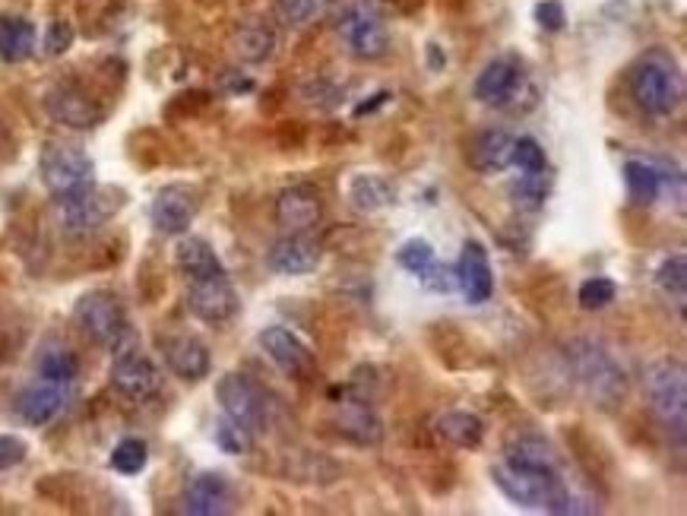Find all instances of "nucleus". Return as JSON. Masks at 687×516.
I'll return each instance as SVG.
<instances>
[{
    "mask_svg": "<svg viewBox=\"0 0 687 516\" xmlns=\"http://www.w3.org/2000/svg\"><path fill=\"white\" fill-rule=\"evenodd\" d=\"M495 484L516 507L548 511V514H577L574 498L558 473V463H513L504 460L491 469Z\"/></svg>",
    "mask_w": 687,
    "mask_h": 516,
    "instance_id": "1",
    "label": "nucleus"
},
{
    "mask_svg": "<svg viewBox=\"0 0 687 516\" xmlns=\"http://www.w3.org/2000/svg\"><path fill=\"white\" fill-rule=\"evenodd\" d=\"M627 89L634 105L652 114V117H669L682 109L685 102V76L682 67L675 64L672 54L665 51H650L644 54L627 76Z\"/></svg>",
    "mask_w": 687,
    "mask_h": 516,
    "instance_id": "2",
    "label": "nucleus"
},
{
    "mask_svg": "<svg viewBox=\"0 0 687 516\" xmlns=\"http://www.w3.org/2000/svg\"><path fill=\"white\" fill-rule=\"evenodd\" d=\"M564 362H567V370L574 374L579 390L596 406L612 408L627 397V374L612 358V352H605L599 342H592V339L567 342Z\"/></svg>",
    "mask_w": 687,
    "mask_h": 516,
    "instance_id": "3",
    "label": "nucleus"
},
{
    "mask_svg": "<svg viewBox=\"0 0 687 516\" xmlns=\"http://www.w3.org/2000/svg\"><path fill=\"white\" fill-rule=\"evenodd\" d=\"M73 317L79 324V330L86 332L96 345L117 352L130 342H137V330L130 327V317L124 311V304L111 292H86L76 301Z\"/></svg>",
    "mask_w": 687,
    "mask_h": 516,
    "instance_id": "4",
    "label": "nucleus"
},
{
    "mask_svg": "<svg viewBox=\"0 0 687 516\" xmlns=\"http://www.w3.org/2000/svg\"><path fill=\"white\" fill-rule=\"evenodd\" d=\"M647 400H650L652 415L659 418V425L672 435L678 443H685L687 428V377L682 362H655L647 370Z\"/></svg>",
    "mask_w": 687,
    "mask_h": 516,
    "instance_id": "5",
    "label": "nucleus"
},
{
    "mask_svg": "<svg viewBox=\"0 0 687 516\" xmlns=\"http://www.w3.org/2000/svg\"><path fill=\"white\" fill-rule=\"evenodd\" d=\"M38 175L41 185L54 200H67L73 193H83L96 185V165L92 159L76 147L64 143H48L38 155Z\"/></svg>",
    "mask_w": 687,
    "mask_h": 516,
    "instance_id": "6",
    "label": "nucleus"
},
{
    "mask_svg": "<svg viewBox=\"0 0 687 516\" xmlns=\"http://www.w3.org/2000/svg\"><path fill=\"white\" fill-rule=\"evenodd\" d=\"M216 400L222 406V415L251 431L253 438L266 431L270 425V408H266V393L260 383H253L248 374H225L216 383Z\"/></svg>",
    "mask_w": 687,
    "mask_h": 516,
    "instance_id": "7",
    "label": "nucleus"
},
{
    "mask_svg": "<svg viewBox=\"0 0 687 516\" xmlns=\"http://www.w3.org/2000/svg\"><path fill=\"white\" fill-rule=\"evenodd\" d=\"M121 190L111 187H89L83 193H73L67 200H58V216H61V228L71 238H86L92 231H99L105 222L121 210Z\"/></svg>",
    "mask_w": 687,
    "mask_h": 516,
    "instance_id": "8",
    "label": "nucleus"
},
{
    "mask_svg": "<svg viewBox=\"0 0 687 516\" xmlns=\"http://www.w3.org/2000/svg\"><path fill=\"white\" fill-rule=\"evenodd\" d=\"M336 33L359 61H380L390 54V33L380 13L367 3H352L339 13Z\"/></svg>",
    "mask_w": 687,
    "mask_h": 516,
    "instance_id": "9",
    "label": "nucleus"
},
{
    "mask_svg": "<svg viewBox=\"0 0 687 516\" xmlns=\"http://www.w3.org/2000/svg\"><path fill=\"white\" fill-rule=\"evenodd\" d=\"M475 99L482 105H491V109H520V99H533V86H529V76H526V67L516 61V58H495L491 64H485V71L475 79Z\"/></svg>",
    "mask_w": 687,
    "mask_h": 516,
    "instance_id": "10",
    "label": "nucleus"
},
{
    "mask_svg": "<svg viewBox=\"0 0 687 516\" xmlns=\"http://www.w3.org/2000/svg\"><path fill=\"white\" fill-rule=\"evenodd\" d=\"M111 355H114V362H111V387L121 397H127L134 403H146V400H152L162 390V370L149 355H143L140 339L124 345V349H117V352H111Z\"/></svg>",
    "mask_w": 687,
    "mask_h": 516,
    "instance_id": "11",
    "label": "nucleus"
},
{
    "mask_svg": "<svg viewBox=\"0 0 687 516\" xmlns=\"http://www.w3.org/2000/svg\"><path fill=\"white\" fill-rule=\"evenodd\" d=\"M241 301L228 279V273L203 276V279H187V311L203 320V324H228L238 314Z\"/></svg>",
    "mask_w": 687,
    "mask_h": 516,
    "instance_id": "12",
    "label": "nucleus"
},
{
    "mask_svg": "<svg viewBox=\"0 0 687 516\" xmlns=\"http://www.w3.org/2000/svg\"><path fill=\"white\" fill-rule=\"evenodd\" d=\"M197 213H200V190L190 185H165L155 193L152 210H149L155 231L172 235V238L184 235L193 225Z\"/></svg>",
    "mask_w": 687,
    "mask_h": 516,
    "instance_id": "13",
    "label": "nucleus"
},
{
    "mask_svg": "<svg viewBox=\"0 0 687 516\" xmlns=\"http://www.w3.org/2000/svg\"><path fill=\"white\" fill-rule=\"evenodd\" d=\"M45 111H48L58 124H64V127H71V130H92V127L102 124V117H105V111L99 109V102H96L89 92H83L79 86H73V83H61V86L48 89V96H45Z\"/></svg>",
    "mask_w": 687,
    "mask_h": 516,
    "instance_id": "14",
    "label": "nucleus"
},
{
    "mask_svg": "<svg viewBox=\"0 0 687 516\" xmlns=\"http://www.w3.org/2000/svg\"><path fill=\"white\" fill-rule=\"evenodd\" d=\"M324 219V193L314 185H291L276 197V222L286 231H311Z\"/></svg>",
    "mask_w": 687,
    "mask_h": 516,
    "instance_id": "15",
    "label": "nucleus"
},
{
    "mask_svg": "<svg viewBox=\"0 0 687 516\" xmlns=\"http://www.w3.org/2000/svg\"><path fill=\"white\" fill-rule=\"evenodd\" d=\"M260 345L273 358V365L283 370V374H289V377L304 380V377H311L314 368H317L311 349L289 327H279V324L276 327H266V330L260 332Z\"/></svg>",
    "mask_w": 687,
    "mask_h": 516,
    "instance_id": "16",
    "label": "nucleus"
},
{
    "mask_svg": "<svg viewBox=\"0 0 687 516\" xmlns=\"http://www.w3.org/2000/svg\"><path fill=\"white\" fill-rule=\"evenodd\" d=\"M162 355H165V365L175 377H182L187 383H200L203 377H210V368H213V355L207 349L203 339L197 336H165L162 342Z\"/></svg>",
    "mask_w": 687,
    "mask_h": 516,
    "instance_id": "17",
    "label": "nucleus"
},
{
    "mask_svg": "<svg viewBox=\"0 0 687 516\" xmlns=\"http://www.w3.org/2000/svg\"><path fill=\"white\" fill-rule=\"evenodd\" d=\"M182 504L190 516H222L232 511L235 491L222 473H200L184 484Z\"/></svg>",
    "mask_w": 687,
    "mask_h": 516,
    "instance_id": "18",
    "label": "nucleus"
},
{
    "mask_svg": "<svg viewBox=\"0 0 687 516\" xmlns=\"http://www.w3.org/2000/svg\"><path fill=\"white\" fill-rule=\"evenodd\" d=\"M321 244L308 231H291L270 248L266 266L279 276H304L321 266Z\"/></svg>",
    "mask_w": 687,
    "mask_h": 516,
    "instance_id": "19",
    "label": "nucleus"
},
{
    "mask_svg": "<svg viewBox=\"0 0 687 516\" xmlns=\"http://www.w3.org/2000/svg\"><path fill=\"white\" fill-rule=\"evenodd\" d=\"M457 289L463 292V298L470 304H485L495 295V273H491V260H488V251L485 244L478 241H466L463 244V254H460V263H457Z\"/></svg>",
    "mask_w": 687,
    "mask_h": 516,
    "instance_id": "20",
    "label": "nucleus"
},
{
    "mask_svg": "<svg viewBox=\"0 0 687 516\" xmlns=\"http://www.w3.org/2000/svg\"><path fill=\"white\" fill-rule=\"evenodd\" d=\"M67 406V390L61 383H33L16 397V415L33 425V428H45L48 421H54Z\"/></svg>",
    "mask_w": 687,
    "mask_h": 516,
    "instance_id": "21",
    "label": "nucleus"
},
{
    "mask_svg": "<svg viewBox=\"0 0 687 516\" xmlns=\"http://www.w3.org/2000/svg\"><path fill=\"white\" fill-rule=\"evenodd\" d=\"M336 425H339V435H346L349 441L362 446L380 441V418L374 415V408L367 406L364 397L342 393V400L336 403Z\"/></svg>",
    "mask_w": 687,
    "mask_h": 516,
    "instance_id": "22",
    "label": "nucleus"
},
{
    "mask_svg": "<svg viewBox=\"0 0 687 516\" xmlns=\"http://www.w3.org/2000/svg\"><path fill=\"white\" fill-rule=\"evenodd\" d=\"M513 143L516 137L507 134V130H485L472 140L470 147V165L482 175H498V172H507L510 168V159H513Z\"/></svg>",
    "mask_w": 687,
    "mask_h": 516,
    "instance_id": "23",
    "label": "nucleus"
},
{
    "mask_svg": "<svg viewBox=\"0 0 687 516\" xmlns=\"http://www.w3.org/2000/svg\"><path fill=\"white\" fill-rule=\"evenodd\" d=\"M624 185L634 203L650 206L659 200V193L669 185V175L659 162H647V159H627L624 162Z\"/></svg>",
    "mask_w": 687,
    "mask_h": 516,
    "instance_id": "24",
    "label": "nucleus"
},
{
    "mask_svg": "<svg viewBox=\"0 0 687 516\" xmlns=\"http://www.w3.org/2000/svg\"><path fill=\"white\" fill-rule=\"evenodd\" d=\"M36 54V26L23 16H0V61L23 64Z\"/></svg>",
    "mask_w": 687,
    "mask_h": 516,
    "instance_id": "25",
    "label": "nucleus"
},
{
    "mask_svg": "<svg viewBox=\"0 0 687 516\" xmlns=\"http://www.w3.org/2000/svg\"><path fill=\"white\" fill-rule=\"evenodd\" d=\"M175 263L184 273V279H203V276L225 273L213 244L203 241V238H182L178 248H175Z\"/></svg>",
    "mask_w": 687,
    "mask_h": 516,
    "instance_id": "26",
    "label": "nucleus"
},
{
    "mask_svg": "<svg viewBox=\"0 0 687 516\" xmlns=\"http://www.w3.org/2000/svg\"><path fill=\"white\" fill-rule=\"evenodd\" d=\"M437 438L460 446V450H475L485 441V421L472 412H444L435 421Z\"/></svg>",
    "mask_w": 687,
    "mask_h": 516,
    "instance_id": "27",
    "label": "nucleus"
},
{
    "mask_svg": "<svg viewBox=\"0 0 687 516\" xmlns=\"http://www.w3.org/2000/svg\"><path fill=\"white\" fill-rule=\"evenodd\" d=\"M276 45H279L276 29H273L270 23H260V20L245 23V26L238 29V36H235V51H238V58L248 61V64H263V61H270V58L276 54Z\"/></svg>",
    "mask_w": 687,
    "mask_h": 516,
    "instance_id": "28",
    "label": "nucleus"
},
{
    "mask_svg": "<svg viewBox=\"0 0 687 516\" xmlns=\"http://www.w3.org/2000/svg\"><path fill=\"white\" fill-rule=\"evenodd\" d=\"M349 200L362 213H380L397 200V190L380 175H355L349 181Z\"/></svg>",
    "mask_w": 687,
    "mask_h": 516,
    "instance_id": "29",
    "label": "nucleus"
},
{
    "mask_svg": "<svg viewBox=\"0 0 687 516\" xmlns=\"http://www.w3.org/2000/svg\"><path fill=\"white\" fill-rule=\"evenodd\" d=\"M655 286L665 298H675V304L685 311L687 298V257L675 254V257L662 260V266L655 269Z\"/></svg>",
    "mask_w": 687,
    "mask_h": 516,
    "instance_id": "30",
    "label": "nucleus"
},
{
    "mask_svg": "<svg viewBox=\"0 0 687 516\" xmlns=\"http://www.w3.org/2000/svg\"><path fill=\"white\" fill-rule=\"evenodd\" d=\"M76 374H79V362H76V355L67 352V349H51V352H45L38 358V377L48 380V383L67 387V383L76 380Z\"/></svg>",
    "mask_w": 687,
    "mask_h": 516,
    "instance_id": "31",
    "label": "nucleus"
},
{
    "mask_svg": "<svg viewBox=\"0 0 687 516\" xmlns=\"http://www.w3.org/2000/svg\"><path fill=\"white\" fill-rule=\"evenodd\" d=\"M146 463H149V450L140 438H124L111 450V469L121 473V476H137L143 473Z\"/></svg>",
    "mask_w": 687,
    "mask_h": 516,
    "instance_id": "32",
    "label": "nucleus"
},
{
    "mask_svg": "<svg viewBox=\"0 0 687 516\" xmlns=\"http://www.w3.org/2000/svg\"><path fill=\"white\" fill-rule=\"evenodd\" d=\"M510 197L520 210H542L545 200H548V178L545 172H536V175H523L520 181L510 185Z\"/></svg>",
    "mask_w": 687,
    "mask_h": 516,
    "instance_id": "33",
    "label": "nucleus"
},
{
    "mask_svg": "<svg viewBox=\"0 0 687 516\" xmlns=\"http://www.w3.org/2000/svg\"><path fill=\"white\" fill-rule=\"evenodd\" d=\"M435 260V248L425 238H409L397 251V263L402 269H409L412 276H422Z\"/></svg>",
    "mask_w": 687,
    "mask_h": 516,
    "instance_id": "34",
    "label": "nucleus"
},
{
    "mask_svg": "<svg viewBox=\"0 0 687 516\" xmlns=\"http://www.w3.org/2000/svg\"><path fill=\"white\" fill-rule=\"evenodd\" d=\"M617 298V286L612 279H605V276H596V279H586L583 286H579V307L583 311H602V307H609L612 301Z\"/></svg>",
    "mask_w": 687,
    "mask_h": 516,
    "instance_id": "35",
    "label": "nucleus"
},
{
    "mask_svg": "<svg viewBox=\"0 0 687 516\" xmlns=\"http://www.w3.org/2000/svg\"><path fill=\"white\" fill-rule=\"evenodd\" d=\"M329 0H276V16L286 26H308L314 16L324 13Z\"/></svg>",
    "mask_w": 687,
    "mask_h": 516,
    "instance_id": "36",
    "label": "nucleus"
},
{
    "mask_svg": "<svg viewBox=\"0 0 687 516\" xmlns=\"http://www.w3.org/2000/svg\"><path fill=\"white\" fill-rule=\"evenodd\" d=\"M216 446L228 456H245V453H251L253 435L245 431L241 425H235L232 418H222L216 425Z\"/></svg>",
    "mask_w": 687,
    "mask_h": 516,
    "instance_id": "37",
    "label": "nucleus"
},
{
    "mask_svg": "<svg viewBox=\"0 0 687 516\" xmlns=\"http://www.w3.org/2000/svg\"><path fill=\"white\" fill-rule=\"evenodd\" d=\"M513 168H520L523 175H536V172H545L548 168V159H545V149L539 147V140L533 137H520L513 143V159H510Z\"/></svg>",
    "mask_w": 687,
    "mask_h": 516,
    "instance_id": "38",
    "label": "nucleus"
},
{
    "mask_svg": "<svg viewBox=\"0 0 687 516\" xmlns=\"http://www.w3.org/2000/svg\"><path fill=\"white\" fill-rule=\"evenodd\" d=\"M422 286L428 289V292H437V295H447V292H453L457 289V273L450 269V266H444V263H432L422 276Z\"/></svg>",
    "mask_w": 687,
    "mask_h": 516,
    "instance_id": "39",
    "label": "nucleus"
},
{
    "mask_svg": "<svg viewBox=\"0 0 687 516\" xmlns=\"http://www.w3.org/2000/svg\"><path fill=\"white\" fill-rule=\"evenodd\" d=\"M29 456V443L23 441L20 435H0V473L20 466Z\"/></svg>",
    "mask_w": 687,
    "mask_h": 516,
    "instance_id": "40",
    "label": "nucleus"
},
{
    "mask_svg": "<svg viewBox=\"0 0 687 516\" xmlns=\"http://www.w3.org/2000/svg\"><path fill=\"white\" fill-rule=\"evenodd\" d=\"M71 45H73V26L71 23H64V20H54V23L48 26V36H45V51H48L51 58H61Z\"/></svg>",
    "mask_w": 687,
    "mask_h": 516,
    "instance_id": "41",
    "label": "nucleus"
},
{
    "mask_svg": "<svg viewBox=\"0 0 687 516\" xmlns=\"http://www.w3.org/2000/svg\"><path fill=\"white\" fill-rule=\"evenodd\" d=\"M339 99H342V92L336 89V86H329V83H311V86H304V102L308 105H317V109H336L339 105Z\"/></svg>",
    "mask_w": 687,
    "mask_h": 516,
    "instance_id": "42",
    "label": "nucleus"
},
{
    "mask_svg": "<svg viewBox=\"0 0 687 516\" xmlns=\"http://www.w3.org/2000/svg\"><path fill=\"white\" fill-rule=\"evenodd\" d=\"M536 23L548 29V33H558V29H564V23H567V16H564V7L558 3V0H542L539 7H536Z\"/></svg>",
    "mask_w": 687,
    "mask_h": 516,
    "instance_id": "43",
    "label": "nucleus"
},
{
    "mask_svg": "<svg viewBox=\"0 0 687 516\" xmlns=\"http://www.w3.org/2000/svg\"><path fill=\"white\" fill-rule=\"evenodd\" d=\"M387 99H390V92H377V96H374L371 102H364V105H359V109H355V117H364V114H371V111H374V109H380V105H384Z\"/></svg>",
    "mask_w": 687,
    "mask_h": 516,
    "instance_id": "44",
    "label": "nucleus"
}]
</instances>
